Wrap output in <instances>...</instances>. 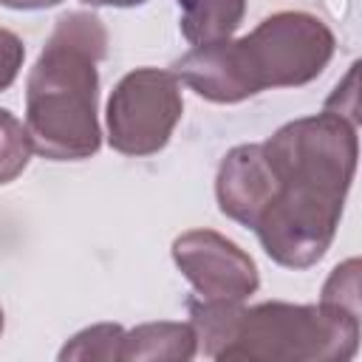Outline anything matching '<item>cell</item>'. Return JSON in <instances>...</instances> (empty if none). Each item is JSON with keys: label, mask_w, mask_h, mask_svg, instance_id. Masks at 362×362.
Here are the masks:
<instances>
[{"label": "cell", "mask_w": 362, "mask_h": 362, "mask_svg": "<svg viewBox=\"0 0 362 362\" xmlns=\"http://www.w3.org/2000/svg\"><path fill=\"white\" fill-rule=\"evenodd\" d=\"M260 144L274 195L252 232L277 266L311 269L337 238L356 175V122L322 110L286 122Z\"/></svg>", "instance_id": "cell-1"}, {"label": "cell", "mask_w": 362, "mask_h": 362, "mask_svg": "<svg viewBox=\"0 0 362 362\" xmlns=\"http://www.w3.org/2000/svg\"><path fill=\"white\" fill-rule=\"evenodd\" d=\"M334 51L337 37L322 17L286 8L263 17L246 37L192 45L170 71L201 99L238 105L269 88L314 82Z\"/></svg>", "instance_id": "cell-2"}, {"label": "cell", "mask_w": 362, "mask_h": 362, "mask_svg": "<svg viewBox=\"0 0 362 362\" xmlns=\"http://www.w3.org/2000/svg\"><path fill=\"white\" fill-rule=\"evenodd\" d=\"M107 28L93 11H65L25 79V133L34 153L51 161H82L99 153V62Z\"/></svg>", "instance_id": "cell-3"}, {"label": "cell", "mask_w": 362, "mask_h": 362, "mask_svg": "<svg viewBox=\"0 0 362 362\" xmlns=\"http://www.w3.org/2000/svg\"><path fill=\"white\" fill-rule=\"evenodd\" d=\"M198 348L209 359L348 362L359 348V314L325 303H218L189 300Z\"/></svg>", "instance_id": "cell-4"}, {"label": "cell", "mask_w": 362, "mask_h": 362, "mask_svg": "<svg viewBox=\"0 0 362 362\" xmlns=\"http://www.w3.org/2000/svg\"><path fill=\"white\" fill-rule=\"evenodd\" d=\"M184 113L181 82L167 68H133L107 96V144L133 158L156 156L167 147Z\"/></svg>", "instance_id": "cell-5"}, {"label": "cell", "mask_w": 362, "mask_h": 362, "mask_svg": "<svg viewBox=\"0 0 362 362\" xmlns=\"http://www.w3.org/2000/svg\"><path fill=\"white\" fill-rule=\"evenodd\" d=\"M173 260L201 300L246 303L260 288L249 252L215 229H187L173 240Z\"/></svg>", "instance_id": "cell-6"}, {"label": "cell", "mask_w": 362, "mask_h": 362, "mask_svg": "<svg viewBox=\"0 0 362 362\" xmlns=\"http://www.w3.org/2000/svg\"><path fill=\"white\" fill-rule=\"evenodd\" d=\"M274 195V173L263 144H235L218 164V209L235 223L252 229Z\"/></svg>", "instance_id": "cell-7"}, {"label": "cell", "mask_w": 362, "mask_h": 362, "mask_svg": "<svg viewBox=\"0 0 362 362\" xmlns=\"http://www.w3.org/2000/svg\"><path fill=\"white\" fill-rule=\"evenodd\" d=\"M198 354L192 322H141L124 328L119 362H187Z\"/></svg>", "instance_id": "cell-8"}, {"label": "cell", "mask_w": 362, "mask_h": 362, "mask_svg": "<svg viewBox=\"0 0 362 362\" xmlns=\"http://www.w3.org/2000/svg\"><path fill=\"white\" fill-rule=\"evenodd\" d=\"M178 25L189 45L229 40L246 17V0H178Z\"/></svg>", "instance_id": "cell-9"}, {"label": "cell", "mask_w": 362, "mask_h": 362, "mask_svg": "<svg viewBox=\"0 0 362 362\" xmlns=\"http://www.w3.org/2000/svg\"><path fill=\"white\" fill-rule=\"evenodd\" d=\"M122 337L124 328L119 322L88 325L59 348V362H119Z\"/></svg>", "instance_id": "cell-10"}, {"label": "cell", "mask_w": 362, "mask_h": 362, "mask_svg": "<svg viewBox=\"0 0 362 362\" xmlns=\"http://www.w3.org/2000/svg\"><path fill=\"white\" fill-rule=\"evenodd\" d=\"M31 139L25 124L6 107H0V184H11L31 161Z\"/></svg>", "instance_id": "cell-11"}, {"label": "cell", "mask_w": 362, "mask_h": 362, "mask_svg": "<svg viewBox=\"0 0 362 362\" xmlns=\"http://www.w3.org/2000/svg\"><path fill=\"white\" fill-rule=\"evenodd\" d=\"M320 303L359 314V260L356 257H348L345 263L334 266V272L322 286Z\"/></svg>", "instance_id": "cell-12"}, {"label": "cell", "mask_w": 362, "mask_h": 362, "mask_svg": "<svg viewBox=\"0 0 362 362\" xmlns=\"http://www.w3.org/2000/svg\"><path fill=\"white\" fill-rule=\"evenodd\" d=\"M23 62H25V45H23V40L14 31L0 28V93L8 90L17 82Z\"/></svg>", "instance_id": "cell-13"}, {"label": "cell", "mask_w": 362, "mask_h": 362, "mask_svg": "<svg viewBox=\"0 0 362 362\" xmlns=\"http://www.w3.org/2000/svg\"><path fill=\"white\" fill-rule=\"evenodd\" d=\"M62 0H0V6L14 8V11H40V8H51L59 6Z\"/></svg>", "instance_id": "cell-14"}, {"label": "cell", "mask_w": 362, "mask_h": 362, "mask_svg": "<svg viewBox=\"0 0 362 362\" xmlns=\"http://www.w3.org/2000/svg\"><path fill=\"white\" fill-rule=\"evenodd\" d=\"M88 6H107V8H133V6H141L147 0H82Z\"/></svg>", "instance_id": "cell-15"}, {"label": "cell", "mask_w": 362, "mask_h": 362, "mask_svg": "<svg viewBox=\"0 0 362 362\" xmlns=\"http://www.w3.org/2000/svg\"><path fill=\"white\" fill-rule=\"evenodd\" d=\"M3 328H6V314H3V305H0V334H3Z\"/></svg>", "instance_id": "cell-16"}]
</instances>
